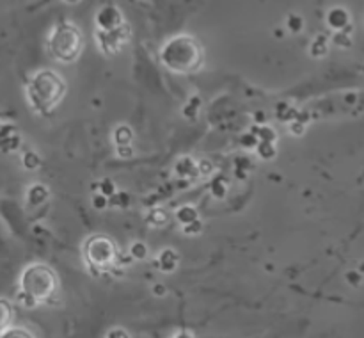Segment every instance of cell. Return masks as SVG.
I'll use <instances>...</instances> for the list:
<instances>
[{"instance_id": "obj_1", "label": "cell", "mask_w": 364, "mask_h": 338, "mask_svg": "<svg viewBox=\"0 0 364 338\" xmlns=\"http://www.w3.org/2000/svg\"><path fill=\"white\" fill-rule=\"evenodd\" d=\"M160 63L174 75H194L205 66V50L191 34H176L160 48Z\"/></svg>"}, {"instance_id": "obj_2", "label": "cell", "mask_w": 364, "mask_h": 338, "mask_svg": "<svg viewBox=\"0 0 364 338\" xmlns=\"http://www.w3.org/2000/svg\"><path fill=\"white\" fill-rule=\"evenodd\" d=\"M25 93L31 109L39 116H46L63 102L66 95V82L55 71L39 70L31 77Z\"/></svg>"}, {"instance_id": "obj_3", "label": "cell", "mask_w": 364, "mask_h": 338, "mask_svg": "<svg viewBox=\"0 0 364 338\" xmlns=\"http://www.w3.org/2000/svg\"><path fill=\"white\" fill-rule=\"evenodd\" d=\"M59 287L57 274L46 263H31L23 269L20 276V294L25 306H36L53 297Z\"/></svg>"}, {"instance_id": "obj_4", "label": "cell", "mask_w": 364, "mask_h": 338, "mask_svg": "<svg viewBox=\"0 0 364 338\" xmlns=\"http://www.w3.org/2000/svg\"><path fill=\"white\" fill-rule=\"evenodd\" d=\"M48 53L60 64H71L84 52V34L71 21H59L46 38Z\"/></svg>"}, {"instance_id": "obj_5", "label": "cell", "mask_w": 364, "mask_h": 338, "mask_svg": "<svg viewBox=\"0 0 364 338\" xmlns=\"http://www.w3.org/2000/svg\"><path fill=\"white\" fill-rule=\"evenodd\" d=\"M84 258L89 269L107 273L112 269L119 260L116 244L105 235H92L84 242Z\"/></svg>"}, {"instance_id": "obj_6", "label": "cell", "mask_w": 364, "mask_h": 338, "mask_svg": "<svg viewBox=\"0 0 364 338\" xmlns=\"http://www.w3.org/2000/svg\"><path fill=\"white\" fill-rule=\"evenodd\" d=\"M95 36L100 50L105 56H116L117 52H121L127 46L130 31H128V25L124 23L123 27L110 28V31H96Z\"/></svg>"}, {"instance_id": "obj_7", "label": "cell", "mask_w": 364, "mask_h": 338, "mask_svg": "<svg viewBox=\"0 0 364 338\" xmlns=\"http://www.w3.org/2000/svg\"><path fill=\"white\" fill-rule=\"evenodd\" d=\"M127 23L123 13L116 6H103L96 13V31H110V28L123 27Z\"/></svg>"}, {"instance_id": "obj_8", "label": "cell", "mask_w": 364, "mask_h": 338, "mask_svg": "<svg viewBox=\"0 0 364 338\" xmlns=\"http://www.w3.org/2000/svg\"><path fill=\"white\" fill-rule=\"evenodd\" d=\"M14 317V308L11 305V301H7L6 297H0V334L4 331H7L11 327Z\"/></svg>"}, {"instance_id": "obj_9", "label": "cell", "mask_w": 364, "mask_h": 338, "mask_svg": "<svg viewBox=\"0 0 364 338\" xmlns=\"http://www.w3.org/2000/svg\"><path fill=\"white\" fill-rule=\"evenodd\" d=\"M159 265L160 269L166 270V273H171V270L176 269L178 265V255L174 249H164L159 255Z\"/></svg>"}, {"instance_id": "obj_10", "label": "cell", "mask_w": 364, "mask_h": 338, "mask_svg": "<svg viewBox=\"0 0 364 338\" xmlns=\"http://www.w3.org/2000/svg\"><path fill=\"white\" fill-rule=\"evenodd\" d=\"M48 196H50L48 189H46L45 185H39V184L32 185L27 192V199L31 205H41V203H45L46 199H48Z\"/></svg>"}, {"instance_id": "obj_11", "label": "cell", "mask_w": 364, "mask_h": 338, "mask_svg": "<svg viewBox=\"0 0 364 338\" xmlns=\"http://www.w3.org/2000/svg\"><path fill=\"white\" fill-rule=\"evenodd\" d=\"M132 141H134V134H132L130 127L121 125V127H117L116 130H114V142H116V146L132 144Z\"/></svg>"}, {"instance_id": "obj_12", "label": "cell", "mask_w": 364, "mask_h": 338, "mask_svg": "<svg viewBox=\"0 0 364 338\" xmlns=\"http://www.w3.org/2000/svg\"><path fill=\"white\" fill-rule=\"evenodd\" d=\"M0 338H36V337L31 333V331L25 329V327H9V329L4 331V333L0 334Z\"/></svg>"}, {"instance_id": "obj_13", "label": "cell", "mask_w": 364, "mask_h": 338, "mask_svg": "<svg viewBox=\"0 0 364 338\" xmlns=\"http://www.w3.org/2000/svg\"><path fill=\"white\" fill-rule=\"evenodd\" d=\"M196 219H198V212H196L192 206H183V208L178 210V221H180L183 226L185 224L192 223V221H196Z\"/></svg>"}, {"instance_id": "obj_14", "label": "cell", "mask_w": 364, "mask_h": 338, "mask_svg": "<svg viewBox=\"0 0 364 338\" xmlns=\"http://www.w3.org/2000/svg\"><path fill=\"white\" fill-rule=\"evenodd\" d=\"M130 256L137 260L146 258V256H148V248H146L144 242H134V244L130 245Z\"/></svg>"}, {"instance_id": "obj_15", "label": "cell", "mask_w": 364, "mask_h": 338, "mask_svg": "<svg viewBox=\"0 0 364 338\" xmlns=\"http://www.w3.org/2000/svg\"><path fill=\"white\" fill-rule=\"evenodd\" d=\"M167 219H169V217H167V213L160 208L153 210L148 217V221L153 224V226H164V224L167 223Z\"/></svg>"}, {"instance_id": "obj_16", "label": "cell", "mask_w": 364, "mask_h": 338, "mask_svg": "<svg viewBox=\"0 0 364 338\" xmlns=\"http://www.w3.org/2000/svg\"><path fill=\"white\" fill-rule=\"evenodd\" d=\"M23 166L27 167V169H36V167L39 166V157L36 155L34 152H28L23 155Z\"/></svg>"}, {"instance_id": "obj_17", "label": "cell", "mask_w": 364, "mask_h": 338, "mask_svg": "<svg viewBox=\"0 0 364 338\" xmlns=\"http://www.w3.org/2000/svg\"><path fill=\"white\" fill-rule=\"evenodd\" d=\"M116 153L121 157V159H130V157L134 155V149H132V144L116 146Z\"/></svg>"}, {"instance_id": "obj_18", "label": "cell", "mask_w": 364, "mask_h": 338, "mask_svg": "<svg viewBox=\"0 0 364 338\" xmlns=\"http://www.w3.org/2000/svg\"><path fill=\"white\" fill-rule=\"evenodd\" d=\"M107 205V199H105V196L103 194H100V196H95V206L96 208H102V206H105Z\"/></svg>"}, {"instance_id": "obj_19", "label": "cell", "mask_w": 364, "mask_h": 338, "mask_svg": "<svg viewBox=\"0 0 364 338\" xmlns=\"http://www.w3.org/2000/svg\"><path fill=\"white\" fill-rule=\"evenodd\" d=\"M109 338H128V334L124 333L123 329H114V331H110Z\"/></svg>"}, {"instance_id": "obj_20", "label": "cell", "mask_w": 364, "mask_h": 338, "mask_svg": "<svg viewBox=\"0 0 364 338\" xmlns=\"http://www.w3.org/2000/svg\"><path fill=\"white\" fill-rule=\"evenodd\" d=\"M173 338H196V337L192 333H188V331H180V333L174 334Z\"/></svg>"}, {"instance_id": "obj_21", "label": "cell", "mask_w": 364, "mask_h": 338, "mask_svg": "<svg viewBox=\"0 0 364 338\" xmlns=\"http://www.w3.org/2000/svg\"><path fill=\"white\" fill-rule=\"evenodd\" d=\"M66 2L68 4H78V2H80V0H66Z\"/></svg>"}]
</instances>
